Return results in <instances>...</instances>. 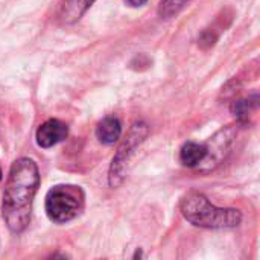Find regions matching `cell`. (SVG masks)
Returning <instances> with one entry per match:
<instances>
[{"mask_svg":"<svg viewBox=\"0 0 260 260\" xmlns=\"http://www.w3.org/2000/svg\"><path fill=\"white\" fill-rule=\"evenodd\" d=\"M40 186V172L34 160L18 158L9 171L3 195V219L12 233H21L29 221L32 201Z\"/></svg>","mask_w":260,"mask_h":260,"instance_id":"6da1fadb","label":"cell"},{"mask_svg":"<svg viewBox=\"0 0 260 260\" xmlns=\"http://www.w3.org/2000/svg\"><path fill=\"white\" fill-rule=\"evenodd\" d=\"M183 216L201 229H235L242 222V213L238 209H221L213 206L203 193L190 192L181 201Z\"/></svg>","mask_w":260,"mask_h":260,"instance_id":"7a4b0ae2","label":"cell"},{"mask_svg":"<svg viewBox=\"0 0 260 260\" xmlns=\"http://www.w3.org/2000/svg\"><path fill=\"white\" fill-rule=\"evenodd\" d=\"M84 198L79 186H55L46 195V213L52 222H69L82 212Z\"/></svg>","mask_w":260,"mask_h":260,"instance_id":"3957f363","label":"cell"},{"mask_svg":"<svg viewBox=\"0 0 260 260\" xmlns=\"http://www.w3.org/2000/svg\"><path fill=\"white\" fill-rule=\"evenodd\" d=\"M149 133V128L146 123L143 122H137L131 126L128 136L125 137V140L122 142V145L119 146L113 163L110 166V174H108V183L111 187H117L122 184L123 178H125V171H126V163L131 157V154L134 152V149L146 139Z\"/></svg>","mask_w":260,"mask_h":260,"instance_id":"277c9868","label":"cell"},{"mask_svg":"<svg viewBox=\"0 0 260 260\" xmlns=\"http://www.w3.org/2000/svg\"><path fill=\"white\" fill-rule=\"evenodd\" d=\"M236 137V128L235 125H229L227 128L218 131L206 145V157L203 161L195 166L197 171L200 172H210L216 169L230 154V149L233 146V140Z\"/></svg>","mask_w":260,"mask_h":260,"instance_id":"5b68a950","label":"cell"},{"mask_svg":"<svg viewBox=\"0 0 260 260\" xmlns=\"http://www.w3.org/2000/svg\"><path fill=\"white\" fill-rule=\"evenodd\" d=\"M67 134H69V128L64 122L58 119H49L38 126L35 139L40 148L47 149L66 140Z\"/></svg>","mask_w":260,"mask_h":260,"instance_id":"8992f818","label":"cell"},{"mask_svg":"<svg viewBox=\"0 0 260 260\" xmlns=\"http://www.w3.org/2000/svg\"><path fill=\"white\" fill-rule=\"evenodd\" d=\"M122 134V123L117 117L108 116L102 119L96 128V137L104 145H114Z\"/></svg>","mask_w":260,"mask_h":260,"instance_id":"52a82bcc","label":"cell"},{"mask_svg":"<svg viewBox=\"0 0 260 260\" xmlns=\"http://www.w3.org/2000/svg\"><path fill=\"white\" fill-rule=\"evenodd\" d=\"M93 2L94 0H61L59 5L61 20L67 24L76 23L93 5Z\"/></svg>","mask_w":260,"mask_h":260,"instance_id":"ba28073f","label":"cell"},{"mask_svg":"<svg viewBox=\"0 0 260 260\" xmlns=\"http://www.w3.org/2000/svg\"><path fill=\"white\" fill-rule=\"evenodd\" d=\"M206 157V145H200L195 142H187L183 145L180 151V161L186 168H195L198 166L203 158Z\"/></svg>","mask_w":260,"mask_h":260,"instance_id":"9c48e42d","label":"cell"},{"mask_svg":"<svg viewBox=\"0 0 260 260\" xmlns=\"http://www.w3.org/2000/svg\"><path fill=\"white\" fill-rule=\"evenodd\" d=\"M190 0H160L158 5V14L160 17L169 18L172 15H175L177 12H180Z\"/></svg>","mask_w":260,"mask_h":260,"instance_id":"30bf717a","label":"cell"},{"mask_svg":"<svg viewBox=\"0 0 260 260\" xmlns=\"http://www.w3.org/2000/svg\"><path fill=\"white\" fill-rule=\"evenodd\" d=\"M232 111L239 119V122L247 120L248 116H250V111H251V101H245V99L235 101L233 105H232Z\"/></svg>","mask_w":260,"mask_h":260,"instance_id":"8fae6325","label":"cell"},{"mask_svg":"<svg viewBox=\"0 0 260 260\" xmlns=\"http://www.w3.org/2000/svg\"><path fill=\"white\" fill-rule=\"evenodd\" d=\"M128 2V5H131V6H142V5H145L148 0H126Z\"/></svg>","mask_w":260,"mask_h":260,"instance_id":"7c38bea8","label":"cell"},{"mask_svg":"<svg viewBox=\"0 0 260 260\" xmlns=\"http://www.w3.org/2000/svg\"><path fill=\"white\" fill-rule=\"evenodd\" d=\"M0 180H2V169H0Z\"/></svg>","mask_w":260,"mask_h":260,"instance_id":"4fadbf2b","label":"cell"}]
</instances>
